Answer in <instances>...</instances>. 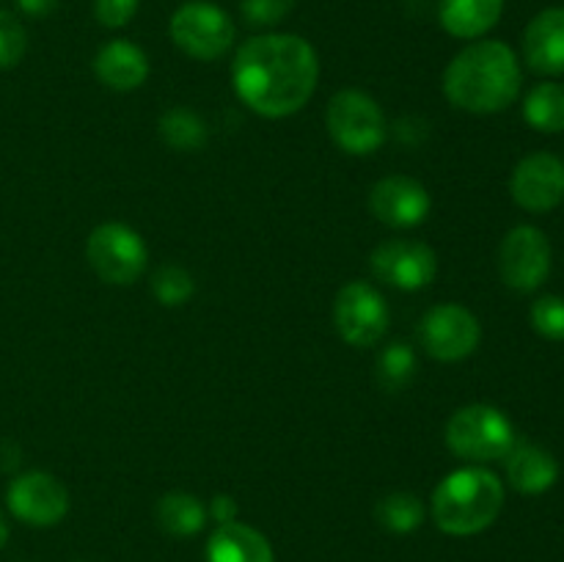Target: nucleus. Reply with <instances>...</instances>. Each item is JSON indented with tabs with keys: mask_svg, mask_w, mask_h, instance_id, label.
<instances>
[{
	"mask_svg": "<svg viewBox=\"0 0 564 562\" xmlns=\"http://www.w3.org/2000/svg\"><path fill=\"white\" fill-rule=\"evenodd\" d=\"M317 77V53L306 39L292 33H264L248 39L231 64L237 97L268 119L297 114L312 99Z\"/></svg>",
	"mask_w": 564,
	"mask_h": 562,
	"instance_id": "1",
	"label": "nucleus"
},
{
	"mask_svg": "<svg viewBox=\"0 0 564 562\" xmlns=\"http://www.w3.org/2000/svg\"><path fill=\"white\" fill-rule=\"evenodd\" d=\"M444 91L455 108L468 114H499L521 94V64L505 42H477L452 58Z\"/></svg>",
	"mask_w": 564,
	"mask_h": 562,
	"instance_id": "2",
	"label": "nucleus"
},
{
	"mask_svg": "<svg viewBox=\"0 0 564 562\" xmlns=\"http://www.w3.org/2000/svg\"><path fill=\"white\" fill-rule=\"evenodd\" d=\"M505 507V485L482 466L446 474L433 490V518L441 532L468 538L485 532Z\"/></svg>",
	"mask_w": 564,
	"mask_h": 562,
	"instance_id": "3",
	"label": "nucleus"
},
{
	"mask_svg": "<svg viewBox=\"0 0 564 562\" xmlns=\"http://www.w3.org/2000/svg\"><path fill=\"white\" fill-rule=\"evenodd\" d=\"M446 446L471 463L501 461L516 446V428L505 411L485 402L460 408L446 422Z\"/></svg>",
	"mask_w": 564,
	"mask_h": 562,
	"instance_id": "4",
	"label": "nucleus"
},
{
	"mask_svg": "<svg viewBox=\"0 0 564 562\" xmlns=\"http://www.w3.org/2000/svg\"><path fill=\"white\" fill-rule=\"evenodd\" d=\"M325 125H328L336 147L345 149L347 154L378 152L389 136V125H386L380 105L369 94L356 91V88H345L330 97Z\"/></svg>",
	"mask_w": 564,
	"mask_h": 562,
	"instance_id": "5",
	"label": "nucleus"
},
{
	"mask_svg": "<svg viewBox=\"0 0 564 562\" xmlns=\"http://www.w3.org/2000/svg\"><path fill=\"white\" fill-rule=\"evenodd\" d=\"M171 39L185 55L198 61H215L235 44V22L215 3L193 0L171 17Z\"/></svg>",
	"mask_w": 564,
	"mask_h": 562,
	"instance_id": "6",
	"label": "nucleus"
},
{
	"mask_svg": "<svg viewBox=\"0 0 564 562\" xmlns=\"http://www.w3.org/2000/svg\"><path fill=\"white\" fill-rule=\"evenodd\" d=\"M88 262L108 284H132L147 270V242L127 224H102L88 237Z\"/></svg>",
	"mask_w": 564,
	"mask_h": 562,
	"instance_id": "7",
	"label": "nucleus"
},
{
	"mask_svg": "<svg viewBox=\"0 0 564 562\" xmlns=\"http://www.w3.org/2000/svg\"><path fill=\"white\" fill-rule=\"evenodd\" d=\"M334 323L341 339L352 347H372L389 331L386 298L367 281H350L334 303Z\"/></svg>",
	"mask_w": 564,
	"mask_h": 562,
	"instance_id": "8",
	"label": "nucleus"
},
{
	"mask_svg": "<svg viewBox=\"0 0 564 562\" xmlns=\"http://www.w3.org/2000/svg\"><path fill=\"white\" fill-rule=\"evenodd\" d=\"M419 339L424 350L438 361H463L477 350L482 325L460 303H441L422 317Z\"/></svg>",
	"mask_w": 564,
	"mask_h": 562,
	"instance_id": "9",
	"label": "nucleus"
},
{
	"mask_svg": "<svg viewBox=\"0 0 564 562\" xmlns=\"http://www.w3.org/2000/svg\"><path fill=\"white\" fill-rule=\"evenodd\" d=\"M499 273L510 290L534 292L551 273V242L538 226H516L499 248Z\"/></svg>",
	"mask_w": 564,
	"mask_h": 562,
	"instance_id": "10",
	"label": "nucleus"
},
{
	"mask_svg": "<svg viewBox=\"0 0 564 562\" xmlns=\"http://www.w3.org/2000/svg\"><path fill=\"white\" fill-rule=\"evenodd\" d=\"M372 273L397 290H424L438 273V257L433 248L413 240H386L369 257Z\"/></svg>",
	"mask_w": 564,
	"mask_h": 562,
	"instance_id": "11",
	"label": "nucleus"
},
{
	"mask_svg": "<svg viewBox=\"0 0 564 562\" xmlns=\"http://www.w3.org/2000/svg\"><path fill=\"white\" fill-rule=\"evenodd\" d=\"M6 501H9V510L31 527H53L69 510V494L47 472L20 474L9 485Z\"/></svg>",
	"mask_w": 564,
	"mask_h": 562,
	"instance_id": "12",
	"label": "nucleus"
},
{
	"mask_svg": "<svg viewBox=\"0 0 564 562\" xmlns=\"http://www.w3.org/2000/svg\"><path fill=\"white\" fill-rule=\"evenodd\" d=\"M512 198L529 213H549L564 202V163L556 154L538 152L516 165L510 180Z\"/></svg>",
	"mask_w": 564,
	"mask_h": 562,
	"instance_id": "13",
	"label": "nucleus"
},
{
	"mask_svg": "<svg viewBox=\"0 0 564 562\" xmlns=\"http://www.w3.org/2000/svg\"><path fill=\"white\" fill-rule=\"evenodd\" d=\"M369 209L378 220L394 229H411L427 220L433 209L427 187L411 176H386L369 191Z\"/></svg>",
	"mask_w": 564,
	"mask_h": 562,
	"instance_id": "14",
	"label": "nucleus"
},
{
	"mask_svg": "<svg viewBox=\"0 0 564 562\" xmlns=\"http://www.w3.org/2000/svg\"><path fill=\"white\" fill-rule=\"evenodd\" d=\"M523 55L538 75L564 72V9L554 6L534 17L523 33Z\"/></svg>",
	"mask_w": 564,
	"mask_h": 562,
	"instance_id": "15",
	"label": "nucleus"
},
{
	"mask_svg": "<svg viewBox=\"0 0 564 562\" xmlns=\"http://www.w3.org/2000/svg\"><path fill=\"white\" fill-rule=\"evenodd\" d=\"M94 72H97L99 83L113 91H135L147 80L149 61L138 44L116 39V42L99 47L97 58H94Z\"/></svg>",
	"mask_w": 564,
	"mask_h": 562,
	"instance_id": "16",
	"label": "nucleus"
},
{
	"mask_svg": "<svg viewBox=\"0 0 564 562\" xmlns=\"http://www.w3.org/2000/svg\"><path fill=\"white\" fill-rule=\"evenodd\" d=\"M505 461L507 479H510V485L518 494H545L560 479V463H556V457L538 444H516Z\"/></svg>",
	"mask_w": 564,
	"mask_h": 562,
	"instance_id": "17",
	"label": "nucleus"
},
{
	"mask_svg": "<svg viewBox=\"0 0 564 562\" xmlns=\"http://www.w3.org/2000/svg\"><path fill=\"white\" fill-rule=\"evenodd\" d=\"M207 562H275V556L259 529L229 521L209 534Z\"/></svg>",
	"mask_w": 564,
	"mask_h": 562,
	"instance_id": "18",
	"label": "nucleus"
},
{
	"mask_svg": "<svg viewBox=\"0 0 564 562\" xmlns=\"http://www.w3.org/2000/svg\"><path fill=\"white\" fill-rule=\"evenodd\" d=\"M505 0H441L438 20L457 39H477L501 20Z\"/></svg>",
	"mask_w": 564,
	"mask_h": 562,
	"instance_id": "19",
	"label": "nucleus"
},
{
	"mask_svg": "<svg viewBox=\"0 0 564 562\" xmlns=\"http://www.w3.org/2000/svg\"><path fill=\"white\" fill-rule=\"evenodd\" d=\"M158 523L163 532L174 534V538H191V534H198L207 523V510H204L202 501L191 494H182V490H174V494H165L163 499L158 501Z\"/></svg>",
	"mask_w": 564,
	"mask_h": 562,
	"instance_id": "20",
	"label": "nucleus"
},
{
	"mask_svg": "<svg viewBox=\"0 0 564 562\" xmlns=\"http://www.w3.org/2000/svg\"><path fill=\"white\" fill-rule=\"evenodd\" d=\"M523 119L540 132L564 130V86L562 83H540L529 91L523 102Z\"/></svg>",
	"mask_w": 564,
	"mask_h": 562,
	"instance_id": "21",
	"label": "nucleus"
},
{
	"mask_svg": "<svg viewBox=\"0 0 564 562\" xmlns=\"http://www.w3.org/2000/svg\"><path fill=\"white\" fill-rule=\"evenodd\" d=\"M160 138L176 152H198L207 143V125L193 110L171 108L160 119Z\"/></svg>",
	"mask_w": 564,
	"mask_h": 562,
	"instance_id": "22",
	"label": "nucleus"
},
{
	"mask_svg": "<svg viewBox=\"0 0 564 562\" xmlns=\"http://www.w3.org/2000/svg\"><path fill=\"white\" fill-rule=\"evenodd\" d=\"M375 518H378L380 527L386 532L394 534H408L416 532L424 521V505L419 501V496L405 494V490H397V494L383 496L375 507Z\"/></svg>",
	"mask_w": 564,
	"mask_h": 562,
	"instance_id": "23",
	"label": "nucleus"
},
{
	"mask_svg": "<svg viewBox=\"0 0 564 562\" xmlns=\"http://www.w3.org/2000/svg\"><path fill=\"white\" fill-rule=\"evenodd\" d=\"M413 372H416V356L405 342H394V345L386 347L378 361V378L386 389H402V386L411 383Z\"/></svg>",
	"mask_w": 564,
	"mask_h": 562,
	"instance_id": "24",
	"label": "nucleus"
},
{
	"mask_svg": "<svg viewBox=\"0 0 564 562\" xmlns=\"http://www.w3.org/2000/svg\"><path fill=\"white\" fill-rule=\"evenodd\" d=\"M152 290L163 306H182L193 295V275L180 264H163L154 270Z\"/></svg>",
	"mask_w": 564,
	"mask_h": 562,
	"instance_id": "25",
	"label": "nucleus"
},
{
	"mask_svg": "<svg viewBox=\"0 0 564 562\" xmlns=\"http://www.w3.org/2000/svg\"><path fill=\"white\" fill-rule=\"evenodd\" d=\"M529 317H532L534 331H538L540 336H545V339L551 342L564 339V298L560 295L538 298L532 312H529Z\"/></svg>",
	"mask_w": 564,
	"mask_h": 562,
	"instance_id": "26",
	"label": "nucleus"
},
{
	"mask_svg": "<svg viewBox=\"0 0 564 562\" xmlns=\"http://www.w3.org/2000/svg\"><path fill=\"white\" fill-rule=\"evenodd\" d=\"M25 28L20 25V20L14 14L0 11V69H9V66L20 64L22 55H25Z\"/></svg>",
	"mask_w": 564,
	"mask_h": 562,
	"instance_id": "27",
	"label": "nucleus"
},
{
	"mask_svg": "<svg viewBox=\"0 0 564 562\" xmlns=\"http://www.w3.org/2000/svg\"><path fill=\"white\" fill-rule=\"evenodd\" d=\"M295 3L297 0H242V17H246L248 25H279L281 20L290 17Z\"/></svg>",
	"mask_w": 564,
	"mask_h": 562,
	"instance_id": "28",
	"label": "nucleus"
},
{
	"mask_svg": "<svg viewBox=\"0 0 564 562\" xmlns=\"http://www.w3.org/2000/svg\"><path fill=\"white\" fill-rule=\"evenodd\" d=\"M138 0H94V14L105 28H121L135 17Z\"/></svg>",
	"mask_w": 564,
	"mask_h": 562,
	"instance_id": "29",
	"label": "nucleus"
},
{
	"mask_svg": "<svg viewBox=\"0 0 564 562\" xmlns=\"http://www.w3.org/2000/svg\"><path fill=\"white\" fill-rule=\"evenodd\" d=\"M213 516H215V521H218V523L237 521L235 499H231V496H226V494L215 496V499H213Z\"/></svg>",
	"mask_w": 564,
	"mask_h": 562,
	"instance_id": "30",
	"label": "nucleus"
},
{
	"mask_svg": "<svg viewBox=\"0 0 564 562\" xmlns=\"http://www.w3.org/2000/svg\"><path fill=\"white\" fill-rule=\"evenodd\" d=\"M17 3H20V9L25 11V14L44 17L55 9V3H58V0H17Z\"/></svg>",
	"mask_w": 564,
	"mask_h": 562,
	"instance_id": "31",
	"label": "nucleus"
},
{
	"mask_svg": "<svg viewBox=\"0 0 564 562\" xmlns=\"http://www.w3.org/2000/svg\"><path fill=\"white\" fill-rule=\"evenodd\" d=\"M6 540H9V523H6L3 512H0V549H3Z\"/></svg>",
	"mask_w": 564,
	"mask_h": 562,
	"instance_id": "32",
	"label": "nucleus"
}]
</instances>
